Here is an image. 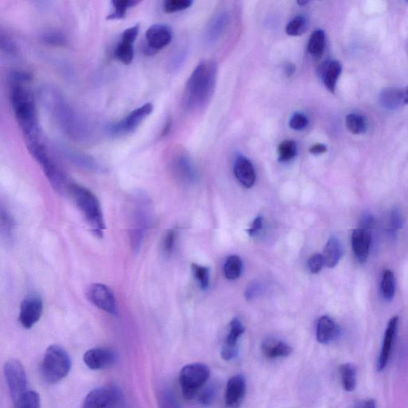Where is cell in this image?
I'll return each mask as SVG.
<instances>
[{
    "label": "cell",
    "instance_id": "1",
    "mask_svg": "<svg viewBox=\"0 0 408 408\" xmlns=\"http://www.w3.org/2000/svg\"><path fill=\"white\" fill-rule=\"evenodd\" d=\"M23 82L12 81L10 100L14 117L21 128L27 147L41 142L36 100Z\"/></svg>",
    "mask_w": 408,
    "mask_h": 408
},
{
    "label": "cell",
    "instance_id": "2",
    "mask_svg": "<svg viewBox=\"0 0 408 408\" xmlns=\"http://www.w3.org/2000/svg\"><path fill=\"white\" fill-rule=\"evenodd\" d=\"M217 67L210 61L202 62L195 69L185 88L184 104L196 109L208 101L214 91Z\"/></svg>",
    "mask_w": 408,
    "mask_h": 408
},
{
    "label": "cell",
    "instance_id": "3",
    "mask_svg": "<svg viewBox=\"0 0 408 408\" xmlns=\"http://www.w3.org/2000/svg\"><path fill=\"white\" fill-rule=\"evenodd\" d=\"M68 191L93 233L97 237H103L106 229L105 220L97 196L85 187L76 184H71Z\"/></svg>",
    "mask_w": 408,
    "mask_h": 408
},
{
    "label": "cell",
    "instance_id": "4",
    "mask_svg": "<svg viewBox=\"0 0 408 408\" xmlns=\"http://www.w3.org/2000/svg\"><path fill=\"white\" fill-rule=\"evenodd\" d=\"M71 368L70 356L63 348L55 345L47 348L41 365L44 381L55 385L69 374Z\"/></svg>",
    "mask_w": 408,
    "mask_h": 408
},
{
    "label": "cell",
    "instance_id": "5",
    "mask_svg": "<svg viewBox=\"0 0 408 408\" xmlns=\"http://www.w3.org/2000/svg\"><path fill=\"white\" fill-rule=\"evenodd\" d=\"M27 149L34 158L42 167L44 173L50 181L53 189H56L59 193L68 191L71 184H68L67 176L49 154L48 150L43 142L28 146Z\"/></svg>",
    "mask_w": 408,
    "mask_h": 408
},
{
    "label": "cell",
    "instance_id": "6",
    "mask_svg": "<svg viewBox=\"0 0 408 408\" xmlns=\"http://www.w3.org/2000/svg\"><path fill=\"white\" fill-rule=\"evenodd\" d=\"M210 368L201 363H190L182 368L180 373V385L182 394L187 400H193L198 396L200 390L208 382Z\"/></svg>",
    "mask_w": 408,
    "mask_h": 408
},
{
    "label": "cell",
    "instance_id": "7",
    "mask_svg": "<svg viewBox=\"0 0 408 408\" xmlns=\"http://www.w3.org/2000/svg\"><path fill=\"white\" fill-rule=\"evenodd\" d=\"M51 106L53 116L64 132L76 139L86 134V127L82 121L58 93H53Z\"/></svg>",
    "mask_w": 408,
    "mask_h": 408
},
{
    "label": "cell",
    "instance_id": "8",
    "mask_svg": "<svg viewBox=\"0 0 408 408\" xmlns=\"http://www.w3.org/2000/svg\"><path fill=\"white\" fill-rule=\"evenodd\" d=\"M4 374L6 378L10 393L14 403L28 391L27 377L25 370L21 362L10 360L4 365Z\"/></svg>",
    "mask_w": 408,
    "mask_h": 408
},
{
    "label": "cell",
    "instance_id": "9",
    "mask_svg": "<svg viewBox=\"0 0 408 408\" xmlns=\"http://www.w3.org/2000/svg\"><path fill=\"white\" fill-rule=\"evenodd\" d=\"M132 213L131 240L136 252H139L143 243L147 226L149 224V206L143 198L139 199Z\"/></svg>",
    "mask_w": 408,
    "mask_h": 408
},
{
    "label": "cell",
    "instance_id": "10",
    "mask_svg": "<svg viewBox=\"0 0 408 408\" xmlns=\"http://www.w3.org/2000/svg\"><path fill=\"white\" fill-rule=\"evenodd\" d=\"M154 111V106L151 103L136 108L128 115L124 119L112 124L109 130L114 136H123L134 132L152 112Z\"/></svg>",
    "mask_w": 408,
    "mask_h": 408
},
{
    "label": "cell",
    "instance_id": "11",
    "mask_svg": "<svg viewBox=\"0 0 408 408\" xmlns=\"http://www.w3.org/2000/svg\"><path fill=\"white\" fill-rule=\"evenodd\" d=\"M86 296L93 304L112 315L118 311L115 294L105 284L93 283L87 289Z\"/></svg>",
    "mask_w": 408,
    "mask_h": 408
},
{
    "label": "cell",
    "instance_id": "12",
    "mask_svg": "<svg viewBox=\"0 0 408 408\" xmlns=\"http://www.w3.org/2000/svg\"><path fill=\"white\" fill-rule=\"evenodd\" d=\"M121 402L119 389L107 386L93 390L86 397L83 408H115Z\"/></svg>",
    "mask_w": 408,
    "mask_h": 408
},
{
    "label": "cell",
    "instance_id": "13",
    "mask_svg": "<svg viewBox=\"0 0 408 408\" xmlns=\"http://www.w3.org/2000/svg\"><path fill=\"white\" fill-rule=\"evenodd\" d=\"M145 39L147 43L146 52L149 55H154L155 53L162 50L171 42L173 31L166 24H154L147 29Z\"/></svg>",
    "mask_w": 408,
    "mask_h": 408
},
{
    "label": "cell",
    "instance_id": "14",
    "mask_svg": "<svg viewBox=\"0 0 408 408\" xmlns=\"http://www.w3.org/2000/svg\"><path fill=\"white\" fill-rule=\"evenodd\" d=\"M43 312V302L38 295L28 296L21 303L19 321L24 328H32L40 320Z\"/></svg>",
    "mask_w": 408,
    "mask_h": 408
},
{
    "label": "cell",
    "instance_id": "15",
    "mask_svg": "<svg viewBox=\"0 0 408 408\" xmlns=\"http://www.w3.org/2000/svg\"><path fill=\"white\" fill-rule=\"evenodd\" d=\"M140 26L139 24L127 28L123 32L119 43L115 49V56L122 63L129 65L134 58V43L139 36Z\"/></svg>",
    "mask_w": 408,
    "mask_h": 408
},
{
    "label": "cell",
    "instance_id": "16",
    "mask_svg": "<svg viewBox=\"0 0 408 408\" xmlns=\"http://www.w3.org/2000/svg\"><path fill=\"white\" fill-rule=\"evenodd\" d=\"M83 360L91 370H103L115 365L117 355L115 351L109 348H95L85 353Z\"/></svg>",
    "mask_w": 408,
    "mask_h": 408
},
{
    "label": "cell",
    "instance_id": "17",
    "mask_svg": "<svg viewBox=\"0 0 408 408\" xmlns=\"http://www.w3.org/2000/svg\"><path fill=\"white\" fill-rule=\"evenodd\" d=\"M245 391H247V383L243 376L236 375L230 378L226 387L224 396L226 407L239 408L243 404Z\"/></svg>",
    "mask_w": 408,
    "mask_h": 408
},
{
    "label": "cell",
    "instance_id": "18",
    "mask_svg": "<svg viewBox=\"0 0 408 408\" xmlns=\"http://www.w3.org/2000/svg\"><path fill=\"white\" fill-rule=\"evenodd\" d=\"M398 324H399V317L397 316L391 318V320L387 323L379 359H378V371H382L385 370L387 365L388 361H389L393 343H394L395 337L397 333Z\"/></svg>",
    "mask_w": 408,
    "mask_h": 408
},
{
    "label": "cell",
    "instance_id": "19",
    "mask_svg": "<svg viewBox=\"0 0 408 408\" xmlns=\"http://www.w3.org/2000/svg\"><path fill=\"white\" fill-rule=\"evenodd\" d=\"M372 243V235L370 230L357 228L352 234V248L358 262L365 263L370 255Z\"/></svg>",
    "mask_w": 408,
    "mask_h": 408
},
{
    "label": "cell",
    "instance_id": "20",
    "mask_svg": "<svg viewBox=\"0 0 408 408\" xmlns=\"http://www.w3.org/2000/svg\"><path fill=\"white\" fill-rule=\"evenodd\" d=\"M234 173L239 183L245 188H252L256 181V173H255L253 164L243 156H239L236 158Z\"/></svg>",
    "mask_w": 408,
    "mask_h": 408
},
{
    "label": "cell",
    "instance_id": "21",
    "mask_svg": "<svg viewBox=\"0 0 408 408\" xmlns=\"http://www.w3.org/2000/svg\"><path fill=\"white\" fill-rule=\"evenodd\" d=\"M262 352L265 358L274 359L287 357L291 355L293 348L288 344L274 337L264 339L262 343Z\"/></svg>",
    "mask_w": 408,
    "mask_h": 408
},
{
    "label": "cell",
    "instance_id": "22",
    "mask_svg": "<svg viewBox=\"0 0 408 408\" xmlns=\"http://www.w3.org/2000/svg\"><path fill=\"white\" fill-rule=\"evenodd\" d=\"M342 71L341 63L337 61L324 62L319 68V75L322 77L324 85L331 93L335 92L337 83Z\"/></svg>",
    "mask_w": 408,
    "mask_h": 408
},
{
    "label": "cell",
    "instance_id": "23",
    "mask_svg": "<svg viewBox=\"0 0 408 408\" xmlns=\"http://www.w3.org/2000/svg\"><path fill=\"white\" fill-rule=\"evenodd\" d=\"M340 334V329L331 317L323 316L317 324V339L319 343L327 345L336 340Z\"/></svg>",
    "mask_w": 408,
    "mask_h": 408
},
{
    "label": "cell",
    "instance_id": "24",
    "mask_svg": "<svg viewBox=\"0 0 408 408\" xmlns=\"http://www.w3.org/2000/svg\"><path fill=\"white\" fill-rule=\"evenodd\" d=\"M343 250L342 245L335 236H332L328 240L326 248L324 249L323 258L324 260V265L328 268L335 267L340 262L342 257Z\"/></svg>",
    "mask_w": 408,
    "mask_h": 408
},
{
    "label": "cell",
    "instance_id": "25",
    "mask_svg": "<svg viewBox=\"0 0 408 408\" xmlns=\"http://www.w3.org/2000/svg\"><path fill=\"white\" fill-rule=\"evenodd\" d=\"M380 103L386 110L398 109L405 104L404 90L396 88H385L380 95Z\"/></svg>",
    "mask_w": 408,
    "mask_h": 408
},
{
    "label": "cell",
    "instance_id": "26",
    "mask_svg": "<svg viewBox=\"0 0 408 408\" xmlns=\"http://www.w3.org/2000/svg\"><path fill=\"white\" fill-rule=\"evenodd\" d=\"M65 154L69 160L72 163L90 171H98L100 169V165L92 156H88L82 152L67 151Z\"/></svg>",
    "mask_w": 408,
    "mask_h": 408
},
{
    "label": "cell",
    "instance_id": "27",
    "mask_svg": "<svg viewBox=\"0 0 408 408\" xmlns=\"http://www.w3.org/2000/svg\"><path fill=\"white\" fill-rule=\"evenodd\" d=\"M244 331L245 328L242 322L239 319L234 318L230 324L229 333L227 338H226L223 348L237 351L239 339L243 335Z\"/></svg>",
    "mask_w": 408,
    "mask_h": 408
},
{
    "label": "cell",
    "instance_id": "28",
    "mask_svg": "<svg viewBox=\"0 0 408 408\" xmlns=\"http://www.w3.org/2000/svg\"><path fill=\"white\" fill-rule=\"evenodd\" d=\"M396 283L394 273L390 269L385 270L381 283L382 298L386 302H392L395 298Z\"/></svg>",
    "mask_w": 408,
    "mask_h": 408
},
{
    "label": "cell",
    "instance_id": "29",
    "mask_svg": "<svg viewBox=\"0 0 408 408\" xmlns=\"http://www.w3.org/2000/svg\"><path fill=\"white\" fill-rule=\"evenodd\" d=\"M326 47V34L322 29H317L311 34L308 42V51L315 58L323 55Z\"/></svg>",
    "mask_w": 408,
    "mask_h": 408
},
{
    "label": "cell",
    "instance_id": "30",
    "mask_svg": "<svg viewBox=\"0 0 408 408\" xmlns=\"http://www.w3.org/2000/svg\"><path fill=\"white\" fill-rule=\"evenodd\" d=\"M340 375L344 389L352 392L357 385L356 368L351 363H344L341 365Z\"/></svg>",
    "mask_w": 408,
    "mask_h": 408
},
{
    "label": "cell",
    "instance_id": "31",
    "mask_svg": "<svg viewBox=\"0 0 408 408\" xmlns=\"http://www.w3.org/2000/svg\"><path fill=\"white\" fill-rule=\"evenodd\" d=\"M140 2L136 0H114L111 2L112 11L110 16L107 19H122L126 16L128 10L134 8Z\"/></svg>",
    "mask_w": 408,
    "mask_h": 408
},
{
    "label": "cell",
    "instance_id": "32",
    "mask_svg": "<svg viewBox=\"0 0 408 408\" xmlns=\"http://www.w3.org/2000/svg\"><path fill=\"white\" fill-rule=\"evenodd\" d=\"M346 125L347 129L356 135L365 134L368 129L365 118L357 114L348 115L346 117Z\"/></svg>",
    "mask_w": 408,
    "mask_h": 408
},
{
    "label": "cell",
    "instance_id": "33",
    "mask_svg": "<svg viewBox=\"0 0 408 408\" xmlns=\"http://www.w3.org/2000/svg\"><path fill=\"white\" fill-rule=\"evenodd\" d=\"M0 218H1L0 230H1L2 238L8 243H11L14 234V222L12 216L2 208Z\"/></svg>",
    "mask_w": 408,
    "mask_h": 408
},
{
    "label": "cell",
    "instance_id": "34",
    "mask_svg": "<svg viewBox=\"0 0 408 408\" xmlns=\"http://www.w3.org/2000/svg\"><path fill=\"white\" fill-rule=\"evenodd\" d=\"M243 263L238 256H230L224 264L225 277L229 280L237 279L242 272Z\"/></svg>",
    "mask_w": 408,
    "mask_h": 408
},
{
    "label": "cell",
    "instance_id": "35",
    "mask_svg": "<svg viewBox=\"0 0 408 408\" xmlns=\"http://www.w3.org/2000/svg\"><path fill=\"white\" fill-rule=\"evenodd\" d=\"M298 152L296 142L291 140L284 141L278 149V160L287 162L294 158Z\"/></svg>",
    "mask_w": 408,
    "mask_h": 408
},
{
    "label": "cell",
    "instance_id": "36",
    "mask_svg": "<svg viewBox=\"0 0 408 408\" xmlns=\"http://www.w3.org/2000/svg\"><path fill=\"white\" fill-rule=\"evenodd\" d=\"M308 23L307 19L304 16H298L292 19L287 24L286 32L289 36H299L307 32Z\"/></svg>",
    "mask_w": 408,
    "mask_h": 408
},
{
    "label": "cell",
    "instance_id": "37",
    "mask_svg": "<svg viewBox=\"0 0 408 408\" xmlns=\"http://www.w3.org/2000/svg\"><path fill=\"white\" fill-rule=\"evenodd\" d=\"M16 408H40V397L37 392L28 391L16 402Z\"/></svg>",
    "mask_w": 408,
    "mask_h": 408
},
{
    "label": "cell",
    "instance_id": "38",
    "mask_svg": "<svg viewBox=\"0 0 408 408\" xmlns=\"http://www.w3.org/2000/svg\"><path fill=\"white\" fill-rule=\"evenodd\" d=\"M157 397H158L160 408H180L173 392L169 389V388L161 389Z\"/></svg>",
    "mask_w": 408,
    "mask_h": 408
},
{
    "label": "cell",
    "instance_id": "39",
    "mask_svg": "<svg viewBox=\"0 0 408 408\" xmlns=\"http://www.w3.org/2000/svg\"><path fill=\"white\" fill-rule=\"evenodd\" d=\"M193 3L191 0H167L163 4V8L167 13H174L189 8Z\"/></svg>",
    "mask_w": 408,
    "mask_h": 408
},
{
    "label": "cell",
    "instance_id": "40",
    "mask_svg": "<svg viewBox=\"0 0 408 408\" xmlns=\"http://www.w3.org/2000/svg\"><path fill=\"white\" fill-rule=\"evenodd\" d=\"M403 228V217L398 209H393L388 219V230L392 237H395L398 230Z\"/></svg>",
    "mask_w": 408,
    "mask_h": 408
},
{
    "label": "cell",
    "instance_id": "41",
    "mask_svg": "<svg viewBox=\"0 0 408 408\" xmlns=\"http://www.w3.org/2000/svg\"><path fill=\"white\" fill-rule=\"evenodd\" d=\"M42 40L52 46H63L67 43L66 36L61 32H50L43 34Z\"/></svg>",
    "mask_w": 408,
    "mask_h": 408
},
{
    "label": "cell",
    "instance_id": "42",
    "mask_svg": "<svg viewBox=\"0 0 408 408\" xmlns=\"http://www.w3.org/2000/svg\"><path fill=\"white\" fill-rule=\"evenodd\" d=\"M193 269L196 279L198 280L201 288L205 289L209 286L208 269L197 264L193 265Z\"/></svg>",
    "mask_w": 408,
    "mask_h": 408
},
{
    "label": "cell",
    "instance_id": "43",
    "mask_svg": "<svg viewBox=\"0 0 408 408\" xmlns=\"http://www.w3.org/2000/svg\"><path fill=\"white\" fill-rule=\"evenodd\" d=\"M177 169H178L180 175L185 180H191L193 178V170L188 159L186 157H180L176 163Z\"/></svg>",
    "mask_w": 408,
    "mask_h": 408
},
{
    "label": "cell",
    "instance_id": "44",
    "mask_svg": "<svg viewBox=\"0 0 408 408\" xmlns=\"http://www.w3.org/2000/svg\"><path fill=\"white\" fill-rule=\"evenodd\" d=\"M217 392V388L215 385H209L204 388L200 393L199 402L204 406H209L213 404Z\"/></svg>",
    "mask_w": 408,
    "mask_h": 408
},
{
    "label": "cell",
    "instance_id": "45",
    "mask_svg": "<svg viewBox=\"0 0 408 408\" xmlns=\"http://www.w3.org/2000/svg\"><path fill=\"white\" fill-rule=\"evenodd\" d=\"M308 118L304 115L300 114V112L294 114L289 122V127H291L292 130L296 131L304 130L308 126Z\"/></svg>",
    "mask_w": 408,
    "mask_h": 408
},
{
    "label": "cell",
    "instance_id": "46",
    "mask_svg": "<svg viewBox=\"0 0 408 408\" xmlns=\"http://www.w3.org/2000/svg\"><path fill=\"white\" fill-rule=\"evenodd\" d=\"M324 265V260L322 254H314L308 261L309 269L312 274L321 272Z\"/></svg>",
    "mask_w": 408,
    "mask_h": 408
},
{
    "label": "cell",
    "instance_id": "47",
    "mask_svg": "<svg viewBox=\"0 0 408 408\" xmlns=\"http://www.w3.org/2000/svg\"><path fill=\"white\" fill-rule=\"evenodd\" d=\"M176 240V232L174 230H169L168 233L166 234L164 242L163 249L166 254H170L171 250H173Z\"/></svg>",
    "mask_w": 408,
    "mask_h": 408
},
{
    "label": "cell",
    "instance_id": "48",
    "mask_svg": "<svg viewBox=\"0 0 408 408\" xmlns=\"http://www.w3.org/2000/svg\"><path fill=\"white\" fill-rule=\"evenodd\" d=\"M263 228V219L261 216H259L256 219L253 221L252 225H250V228L248 230V234L254 237V236L259 234V232H261V230Z\"/></svg>",
    "mask_w": 408,
    "mask_h": 408
},
{
    "label": "cell",
    "instance_id": "49",
    "mask_svg": "<svg viewBox=\"0 0 408 408\" xmlns=\"http://www.w3.org/2000/svg\"><path fill=\"white\" fill-rule=\"evenodd\" d=\"M260 291V286L259 283L250 284L248 287L247 291H245V298L248 300L252 299L256 297Z\"/></svg>",
    "mask_w": 408,
    "mask_h": 408
},
{
    "label": "cell",
    "instance_id": "50",
    "mask_svg": "<svg viewBox=\"0 0 408 408\" xmlns=\"http://www.w3.org/2000/svg\"><path fill=\"white\" fill-rule=\"evenodd\" d=\"M0 43H1L3 50L6 51L7 52H14V51H16V46L14 45L11 39L1 36V42Z\"/></svg>",
    "mask_w": 408,
    "mask_h": 408
},
{
    "label": "cell",
    "instance_id": "51",
    "mask_svg": "<svg viewBox=\"0 0 408 408\" xmlns=\"http://www.w3.org/2000/svg\"><path fill=\"white\" fill-rule=\"evenodd\" d=\"M327 147L322 144H316L309 149V152L313 155H322L327 152Z\"/></svg>",
    "mask_w": 408,
    "mask_h": 408
},
{
    "label": "cell",
    "instance_id": "52",
    "mask_svg": "<svg viewBox=\"0 0 408 408\" xmlns=\"http://www.w3.org/2000/svg\"><path fill=\"white\" fill-rule=\"evenodd\" d=\"M373 225H374V219H373L371 215L363 216L362 219V228L370 230Z\"/></svg>",
    "mask_w": 408,
    "mask_h": 408
},
{
    "label": "cell",
    "instance_id": "53",
    "mask_svg": "<svg viewBox=\"0 0 408 408\" xmlns=\"http://www.w3.org/2000/svg\"><path fill=\"white\" fill-rule=\"evenodd\" d=\"M356 408H377L376 402L372 400L362 401L358 404Z\"/></svg>",
    "mask_w": 408,
    "mask_h": 408
},
{
    "label": "cell",
    "instance_id": "54",
    "mask_svg": "<svg viewBox=\"0 0 408 408\" xmlns=\"http://www.w3.org/2000/svg\"><path fill=\"white\" fill-rule=\"evenodd\" d=\"M285 71H286L287 76H292L295 72V67L291 63H289L285 67Z\"/></svg>",
    "mask_w": 408,
    "mask_h": 408
},
{
    "label": "cell",
    "instance_id": "55",
    "mask_svg": "<svg viewBox=\"0 0 408 408\" xmlns=\"http://www.w3.org/2000/svg\"><path fill=\"white\" fill-rule=\"evenodd\" d=\"M405 104L408 105V86L404 90Z\"/></svg>",
    "mask_w": 408,
    "mask_h": 408
},
{
    "label": "cell",
    "instance_id": "56",
    "mask_svg": "<svg viewBox=\"0 0 408 408\" xmlns=\"http://www.w3.org/2000/svg\"><path fill=\"white\" fill-rule=\"evenodd\" d=\"M309 2L308 1H298V3L299 5H301V6H304V5L307 4Z\"/></svg>",
    "mask_w": 408,
    "mask_h": 408
},
{
    "label": "cell",
    "instance_id": "57",
    "mask_svg": "<svg viewBox=\"0 0 408 408\" xmlns=\"http://www.w3.org/2000/svg\"><path fill=\"white\" fill-rule=\"evenodd\" d=\"M115 408H125V407L121 405V402L120 404L118 405Z\"/></svg>",
    "mask_w": 408,
    "mask_h": 408
}]
</instances>
